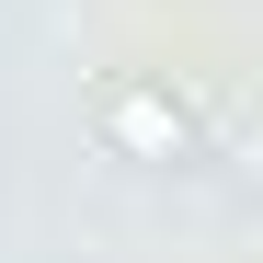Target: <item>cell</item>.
Instances as JSON below:
<instances>
[{"label":"cell","instance_id":"cell-1","mask_svg":"<svg viewBox=\"0 0 263 263\" xmlns=\"http://www.w3.org/2000/svg\"><path fill=\"white\" fill-rule=\"evenodd\" d=\"M92 138L115 149V160H195V103L172 92V80H149V69H126V80H103L92 92Z\"/></svg>","mask_w":263,"mask_h":263}]
</instances>
